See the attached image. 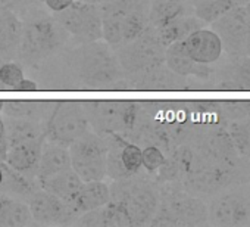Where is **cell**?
<instances>
[{
  "label": "cell",
  "mask_w": 250,
  "mask_h": 227,
  "mask_svg": "<svg viewBox=\"0 0 250 227\" xmlns=\"http://www.w3.org/2000/svg\"><path fill=\"white\" fill-rule=\"evenodd\" d=\"M65 68L72 83L85 90H112L125 77L115 50L104 40L83 43L65 56Z\"/></svg>",
  "instance_id": "cell-1"
},
{
  "label": "cell",
  "mask_w": 250,
  "mask_h": 227,
  "mask_svg": "<svg viewBox=\"0 0 250 227\" xmlns=\"http://www.w3.org/2000/svg\"><path fill=\"white\" fill-rule=\"evenodd\" d=\"M102 40L112 47L137 39L149 27L150 0H99Z\"/></svg>",
  "instance_id": "cell-2"
},
{
  "label": "cell",
  "mask_w": 250,
  "mask_h": 227,
  "mask_svg": "<svg viewBox=\"0 0 250 227\" xmlns=\"http://www.w3.org/2000/svg\"><path fill=\"white\" fill-rule=\"evenodd\" d=\"M68 40L69 34L55 17L37 12L24 23L18 58L25 65L43 64L63 50Z\"/></svg>",
  "instance_id": "cell-3"
},
{
  "label": "cell",
  "mask_w": 250,
  "mask_h": 227,
  "mask_svg": "<svg viewBox=\"0 0 250 227\" xmlns=\"http://www.w3.org/2000/svg\"><path fill=\"white\" fill-rule=\"evenodd\" d=\"M81 105L90 129L100 136L118 133L128 139L142 115V103L139 102L91 100L81 102Z\"/></svg>",
  "instance_id": "cell-4"
},
{
  "label": "cell",
  "mask_w": 250,
  "mask_h": 227,
  "mask_svg": "<svg viewBox=\"0 0 250 227\" xmlns=\"http://www.w3.org/2000/svg\"><path fill=\"white\" fill-rule=\"evenodd\" d=\"M159 192L146 179H137V174L113 180L110 186V201H115L127 214L133 226H146L153 218L159 206Z\"/></svg>",
  "instance_id": "cell-5"
},
{
  "label": "cell",
  "mask_w": 250,
  "mask_h": 227,
  "mask_svg": "<svg viewBox=\"0 0 250 227\" xmlns=\"http://www.w3.org/2000/svg\"><path fill=\"white\" fill-rule=\"evenodd\" d=\"M159 206L149 226H200L208 221V208L199 198L177 187L159 193Z\"/></svg>",
  "instance_id": "cell-6"
},
{
  "label": "cell",
  "mask_w": 250,
  "mask_h": 227,
  "mask_svg": "<svg viewBox=\"0 0 250 227\" xmlns=\"http://www.w3.org/2000/svg\"><path fill=\"white\" fill-rule=\"evenodd\" d=\"M88 130L91 129L83 105L74 100L55 102L44 121L46 140L66 148Z\"/></svg>",
  "instance_id": "cell-7"
},
{
  "label": "cell",
  "mask_w": 250,
  "mask_h": 227,
  "mask_svg": "<svg viewBox=\"0 0 250 227\" xmlns=\"http://www.w3.org/2000/svg\"><path fill=\"white\" fill-rule=\"evenodd\" d=\"M165 46L161 43L155 30L149 25L137 39L115 46V55L125 75H131L143 69L165 62Z\"/></svg>",
  "instance_id": "cell-8"
},
{
  "label": "cell",
  "mask_w": 250,
  "mask_h": 227,
  "mask_svg": "<svg viewBox=\"0 0 250 227\" xmlns=\"http://www.w3.org/2000/svg\"><path fill=\"white\" fill-rule=\"evenodd\" d=\"M71 168L81 177L83 182L104 180L106 176V139L93 130H88L81 137L69 145Z\"/></svg>",
  "instance_id": "cell-9"
},
{
  "label": "cell",
  "mask_w": 250,
  "mask_h": 227,
  "mask_svg": "<svg viewBox=\"0 0 250 227\" xmlns=\"http://www.w3.org/2000/svg\"><path fill=\"white\" fill-rule=\"evenodd\" d=\"M55 18L78 45L102 40V17L93 2L74 0L69 8L55 14Z\"/></svg>",
  "instance_id": "cell-10"
},
{
  "label": "cell",
  "mask_w": 250,
  "mask_h": 227,
  "mask_svg": "<svg viewBox=\"0 0 250 227\" xmlns=\"http://www.w3.org/2000/svg\"><path fill=\"white\" fill-rule=\"evenodd\" d=\"M234 179L235 176L231 171L210 161L197 151L193 164L181 183L184 190L190 195H212L231 184Z\"/></svg>",
  "instance_id": "cell-11"
},
{
  "label": "cell",
  "mask_w": 250,
  "mask_h": 227,
  "mask_svg": "<svg viewBox=\"0 0 250 227\" xmlns=\"http://www.w3.org/2000/svg\"><path fill=\"white\" fill-rule=\"evenodd\" d=\"M107 145L106 176L112 180H122L139 174L142 170V148L124 137L112 133L103 136Z\"/></svg>",
  "instance_id": "cell-12"
},
{
  "label": "cell",
  "mask_w": 250,
  "mask_h": 227,
  "mask_svg": "<svg viewBox=\"0 0 250 227\" xmlns=\"http://www.w3.org/2000/svg\"><path fill=\"white\" fill-rule=\"evenodd\" d=\"M197 135H199V139H197L196 149L202 155L222 165L224 168H227L237 177V173L241 168L243 157H240L238 151L235 149L227 129L218 124H212L208 129V132L197 133Z\"/></svg>",
  "instance_id": "cell-13"
},
{
  "label": "cell",
  "mask_w": 250,
  "mask_h": 227,
  "mask_svg": "<svg viewBox=\"0 0 250 227\" xmlns=\"http://www.w3.org/2000/svg\"><path fill=\"white\" fill-rule=\"evenodd\" d=\"M31 217L36 223L47 224V226H61V224H74L78 214L74 208L63 202L61 198L43 190L37 189L27 199Z\"/></svg>",
  "instance_id": "cell-14"
},
{
  "label": "cell",
  "mask_w": 250,
  "mask_h": 227,
  "mask_svg": "<svg viewBox=\"0 0 250 227\" xmlns=\"http://www.w3.org/2000/svg\"><path fill=\"white\" fill-rule=\"evenodd\" d=\"M212 30L221 37L222 46L228 53L243 56L244 40L250 31V20L244 8L234 6L229 12L212 23Z\"/></svg>",
  "instance_id": "cell-15"
},
{
  "label": "cell",
  "mask_w": 250,
  "mask_h": 227,
  "mask_svg": "<svg viewBox=\"0 0 250 227\" xmlns=\"http://www.w3.org/2000/svg\"><path fill=\"white\" fill-rule=\"evenodd\" d=\"M125 81L127 90H184L188 86L186 77L171 71L165 62L131 75H125Z\"/></svg>",
  "instance_id": "cell-16"
},
{
  "label": "cell",
  "mask_w": 250,
  "mask_h": 227,
  "mask_svg": "<svg viewBox=\"0 0 250 227\" xmlns=\"http://www.w3.org/2000/svg\"><path fill=\"white\" fill-rule=\"evenodd\" d=\"M208 217L215 226H241L250 217V205L237 193H225L210 202Z\"/></svg>",
  "instance_id": "cell-17"
},
{
  "label": "cell",
  "mask_w": 250,
  "mask_h": 227,
  "mask_svg": "<svg viewBox=\"0 0 250 227\" xmlns=\"http://www.w3.org/2000/svg\"><path fill=\"white\" fill-rule=\"evenodd\" d=\"M183 43L188 56L196 64L212 65L222 56L224 52L222 40L213 30L199 28L188 34Z\"/></svg>",
  "instance_id": "cell-18"
},
{
  "label": "cell",
  "mask_w": 250,
  "mask_h": 227,
  "mask_svg": "<svg viewBox=\"0 0 250 227\" xmlns=\"http://www.w3.org/2000/svg\"><path fill=\"white\" fill-rule=\"evenodd\" d=\"M24 34V21L9 6L0 9V59L18 56Z\"/></svg>",
  "instance_id": "cell-19"
},
{
  "label": "cell",
  "mask_w": 250,
  "mask_h": 227,
  "mask_svg": "<svg viewBox=\"0 0 250 227\" xmlns=\"http://www.w3.org/2000/svg\"><path fill=\"white\" fill-rule=\"evenodd\" d=\"M44 140H31L9 146L5 162L11 168L25 174L30 179L37 180V170Z\"/></svg>",
  "instance_id": "cell-20"
},
{
  "label": "cell",
  "mask_w": 250,
  "mask_h": 227,
  "mask_svg": "<svg viewBox=\"0 0 250 227\" xmlns=\"http://www.w3.org/2000/svg\"><path fill=\"white\" fill-rule=\"evenodd\" d=\"M165 65L181 77L194 75L199 78H208L212 72L209 65L196 64L187 53L183 40L175 42L165 49Z\"/></svg>",
  "instance_id": "cell-21"
},
{
  "label": "cell",
  "mask_w": 250,
  "mask_h": 227,
  "mask_svg": "<svg viewBox=\"0 0 250 227\" xmlns=\"http://www.w3.org/2000/svg\"><path fill=\"white\" fill-rule=\"evenodd\" d=\"M68 168H71L69 149L66 146L44 140L37 170V183Z\"/></svg>",
  "instance_id": "cell-22"
},
{
  "label": "cell",
  "mask_w": 250,
  "mask_h": 227,
  "mask_svg": "<svg viewBox=\"0 0 250 227\" xmlns=\"http://www.w3.org/2000/svg\"><path fill=\"white\" fill-rule=\"evenodd\" d=\"M83 183L84 182L81 180V177L72 168H68V170H63L46 180L39 182V187L61 198L63 202L72 205Z\"/></svg>",
  "instance_id": "cell-23"
},
{
  "label": "cell",
  "mask_w": 250,
  "mask_h": 227,
  "mask_svg": "<svg viewBox=\"0 0 250 227\" xmlns=\"http://www.w3.org/2000/svg\"><path fill=\"white\" fill-rule=\"evenodd\" d=\"M109 201H110V186L103 180H91L83 183L71 206L80 215L83 212L104 206Z\"/></svg>",
  "instance_id": "cell-24"
},
{
  "label": "cell",
  "mask_w": 250,
  "mask_h": 227,
  "mask_svg": "<svg viewBox=\"0 0 250 227\" xmlns=\"http://www.w3.org/2000/svg\"><path fill=\"white\" fill-rule=\"evenodd\" d=\"M6 126V140L9 146L31 142V140H44V123L25 120V118H14L5 117Z\"/></svg>",
  "instance_id": "cell-25"
},
{
  "label": "cell",
  "mask_w": 250,
  "mask_h": 227,
  "mask_svg": "<svg viewBox=\"0 0 250 227\" xmlns=\"http://www.w3.org/2000/svg\"><path fill=\"white\" fill-rule=\"evenodd\" d=\"M203 25H205V23L200 21L196 15H184V17L172 20L161 27H156V28L152 27V28L155 30L161 43L167 47L175 42L184 40L193 31L203 28Z\"/></svg>",
  "instance_id": "cell-26"
},
{
  "label": "cell",
  "mask_w": 250,
  "mask_h": 227,
  "mask_svg": "<svg viewBox=\"0 0 250 227\" xmlns=\"http://www.w3.org/2000/svg\"><path fill=\"white\" fill-rule=\"evenodd\" d=\"M55 102H37V100H6L3 103L5 117L25 118L44 123L49 117Z\"/></svg>",
  "instance_id": "cell-27"
},
{
  "label": "cell",
  "mask_w": 250,
  "mask_h": 227,
  "mask_svg": "<svg viewBox=\"0 0 250 227\" xmlns=\"http://www.w3.org/2000/svg\"><path fill=\"white\" fill-rule=\"evenodd\" d=\"M34 220L31 217L28 204H24L18 198L2 193L0 195V226L6 227H22L31 224Z\"/></svg>",
  "instance_id": "cell-28"
},
{
  "label": "cell",
  "mask_w": 250,
  "mask_h": 227,
  "mask_svg": "<svg viewBox=\"0 0 250 227\" xmlns=\"http://www.w3.org/2000/svg\"><path fill=\"white\" fill-rule=\"evenodd\" d=\"M3 168V183L0 186V193H5L14 198H25L28 199L39 187L37 180L27 177L25 174L11 168L6 162H2Z\"/></svg>",
  "instance_id": "cell-29"
},
{
  "label": "cell",
  "mask_w": 250,
  "mask_h": 227,
  "mask_svg": "<svg viewBox=\"0 0 250 227\" xmlns=\"http://www.w3.org/2000/svg\"><path fill=\"white\" fill-rule=\"evenodd\" d=\"M187 2L188 0H150L149 25L156 28L172 20L188 15Z\"/></svg>",
  "instance_id": "cell-30"
},
{
  "label": "cell",
  "mask_w": 250,
  "mask_h": 227,
  "mask_svg": "<svg viewBox=\"0 0 250 227\" xmlns=\"http://www.w3.org/2000/svg\"><path fill=\"white\" fill-rule=\"evenodd\" d=\"M237 6L235 0H202L194 5V15L205 24H212Z\"/></svg>",
  "instance_id": "cell-31"
},
{
  "label": "cell",
  "mask_w": 250,
  "mask_h": 227,
  "mask_svg": "<svg viewBox=\"0 0 250 227\" xmlns=\"http://www.w3.org/2000/svg\"><path fill=\"white\" fill-rule=\"evenodd\" d=\"M227 132L240 157L250 159V118L231 120L227 126Z\"/></svg>",
  "instance_id": "cell-32"
},
{
  "label": "cell",
  "mask_w": 250,
  "mask_h": 227,
  "mask_svg": "<svg viewBox=\"0 0 250 227\" xmlns=\"http://www.w3.org/2000/svg\"><path fill=\"white\" fill-rule=\"evenodd\" d=\"M25 78L24 68L21 64L9 61L0 64V86L6 90H17L20 83Z\"/></svg>",
  "instance_id": "cell-33"
},
{
  "label": "cell",
  "mask_w": 250,
  "mask_h": 227,
  "mask_svg": "<svg viewBox=\"0 0 250 227\" xmlns=\"http://www.w3.org/2000/svg\"><path fill=\"white\" fill-rule=\"evenodd\" d=\"M167 161V154L156 145H147L142 149V168L147 173H156Z\"/></svg>",
  "instance_id": "cell-34"
},
{
  "label": "cell",
  "mask_w": 250,
  "mask_h": 227,
  "mask_svg": "<svg viewBox=\"0 0 250 227\" xmlns=\"http://www.w3.org/2000/svg\"><path fill=\"white\" fill-rule=\"evenodd\" d=\"M219 112L228 121L250 118V102L249 100H231L219 103Z\"/></svg>",
  "instance_id": "cell-35"
},
{
  "label": "cell",
  "mask_w": 250,
  "mask_h": 227,
  "mask_svg": "<svg viewBox=\"0 0 250 227\" xmlns=\"http://www.w3.org/2000/svg\"><path fill=\"white\" fill-rule=\"evenodd\" d=\"M231 89L250 90V56L241 58L232 68Z\"/></svg>",
  "instance_id": "cell-36"
},
{
  "label": "cell",
  "mask_w": 250,
  "mask_h": 227,
  "mask_svg": "<svg viewBox=\"0 0 250 227\" xmlns=\"http://www.w3.org/2000/svg\"><path fill=\"white\" fill-rule=\"evenodd\" d=\"M43 2H44V6L50 12L59 14V12L65 11L66 8H69L74 3V0H43Z\"/></svg>",
  "instance_id": "cell-37"
},
{
  "label": "cell",
  "mask_w": 250,
  "mask_h": 227,
  "mask_svg": "<svg viewBox=\"0 0 250 227\" xmlns=\"http://www.w3.org/2000/svg\"><path fill=\"white\" fill-rule=\"evenodd\" d=\"M39 89H40V87H39L37 81L24 78V80L20 83V86L17 87V91H36V90H39Z\"/></svg>",
  "instance_id": "cell-38"
},
{
  "label": "cell",
  "mask_w": 250,
  "mask_h": 227,
  "mask_svg": "<svg viewBox=\"0 0 250 227\" xmlns=\"http://www.w3.org/2000/svg\"><path fill=\"white\" fill-rule=\"evenodd\" d=\"M6 140V126H5V120L0 117V142Z\"/></svg>",
  "instance_id": "cell-39"
},
{
  "label": "cell",
  "mask_w": 250,
  "mask_h": 227,
  "mask_svg": "<svg viewBox=\"0 0 250 227\" xmlns=\"http://www.w3.org/2000/svg\"><path fill=\"white\" fill-rule=\"evenodd\" d=\"M243 55L244 56H250V31L244 40V47H243Z\"/></svg>",
  "instance_id": "cell-40"
},
{
  "label": "cell",
  "mask_w": 250,
  "mask_h": 227,
  "mask_svg": "<svg viewBox=\"0 0 250 227\" xmlns=\"http://www.w3.org/2000/svg\"><path fill=\"white\" fill-rule=\"evenodd\" d=\"M3 177H5L3 168H2V164H0V186H2V183H3Z\"/></svg>",
  "instance_id": "cell-41"
},
{
  "label": "cell",
  "mask_w": 250,
  "mask_h": 227,
  "mask_svg": "<svg viewBox=\"0 0 250 227\" xmlns=\"http://www.w3.org/2000/svg\"><path fill=\"white\" fill-rule=\"evenodd\" d=\"M244 11H246V14H247V17H249V20H250V2L244 6Z\"/></svg>",
  "instance_id": "cell-42"
},
{
  "label": "cell",
  "mask_w": 250,
  "mask_h": 227,
  "mask_svg": "<svg viewBox=\"0 0 250 227\" xmlns=\"http://www.w3.org/2000/svg\"><path fill=\"white\" fill-rule=\"evenodd\" d=\"M6 2H11V3H24L27 0H6Z\"/></svg>",
  "instance_id": "cell-43"
},
{
  "label": "cell",
  "mask_w": 250,
  "mask_h": 227,
  "mask_svg": "<svg viewBox=\"0 0 250 227\" xmlns=\"http://www.w3.org/2000/svg\"><path fill=\"white\" fill-rule=\"evenodd\" d=\"M190 3H193V5H196V3H199V2H202V0H188Z\"/></svg>",
  "instance_id": "cell-44"
},
{
  "label": "cell",
  "mask_w": 250,
  "mask_h": 227,
  "mask_svg": "<svg viewBox=\"0 0 250 227\" xmlns=\"http://www.w3.org/2000/svg\"><path fill=\"white\" fill-rule=\"evenodd\" d=\"M3 103H5L3 100H0V112H2V111H3Z\"/></svg>",
  "instance_id": "cell-45"
},
{
  "label": "cell",
  "mask_w": 250,
  "mask_h": 227,
  "mask_svg": "<svg viewBox=\"0 0 250 227\" xmlns=\"http://www.w3.org/2000/svg\"><path fill=\"white\" fill-rule=\"evenodd\" d=\"M84 2H93V3H97L99 0H84Z\"/></svg>",
  "instance_id": "cell-46"
},
{
  "label": "cell",
  "mask_w": 250,
  "mask_h": 227,
  "mask_svg": "<svg viewBox=\"0 0 250 227\" xmlns=\"http://www.w3.org/2000/svg\"><path fill=\"white\" fill-rule=\"evenodd\" d=\"M2 2H3V0H0V9H2Z\"/></svg>",
  "instance_id": "cell-47"
}]
</instances>
